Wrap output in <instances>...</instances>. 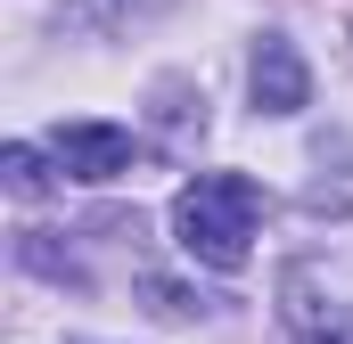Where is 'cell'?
Here are the masks:
<instances>
[{
  "mask_svg": "<svg viewBox=\"0 0 353 344\" xmlns=\"http://www.w3.org/2000/svg\"><path fill=\"white\" fill-rule=\"evenodd\" d=\"M247 90H255L263 115H304V107H312V66H304V50H296L288 33H263L255 58H247Z\"/></svg>",
  "mask_w": 353,
  "mask_h": 344,
  "instance_id": "3",
  "label": "cell"
},
{
  "mask_svg": "<svg viewBox=\"0 0 353 344\" xmlns=\"http://www.w3.org/2000/svg\"><path fill=\"white\" fill-rule=\"evenodd\" d=\"M255 222H263V189L247 172H197L173 197V238H181V255L205 262V270H247Z\"/></svg>",
  "mask_w": 353,
  "mask_h": 344,
  "instance_id": "1",
  "label": "cell"
},
{
  "mask_svg": "<svg viewBox=\"0 0 353 344\" xmlns=\"http://www.w3.org/2000/svg\"><path fill=\"white\" fill-rule=\"evenodd\" d=\"M288 328L296 344H353V303H321L312 270H288Z\"/></svg>",
  "mask_w": 353,
  "mask_h": 344,
  "instance_id": "4",
  "label": "cell"
},
{
  "mask_svg": "<svg viewBox=\"0 0 353 344\" xmlns=\"http://www.w3.org/2000/svg\"><path fill=\"white\" fill-rule=\"evenodd\" d=\"M50 156H58V172H66V180L107 189V180H123V172L140 164V140H132L123 123H58Z\"/></svg>",
  "mask_w": 353,
  "mask_h": 344,
  "instance_id": "2",
  "label": "cell"
},
{
  "mask_svg": "<svg viewBox=\"0 0 353 344\" xmlns=\"http://www.w3.org/2000/svg\"><path fill=\"white\" fill-rule=\"evenodd\" d=\"M0 172H8V197H41V189H50V172H41V148H33V140H17V148L0 156Z\"/></svg>",
  "mask_w": 353,
  "mask_h": 344,
  "instance_id": "5",
  "label": "cell"
}]
</instances>
